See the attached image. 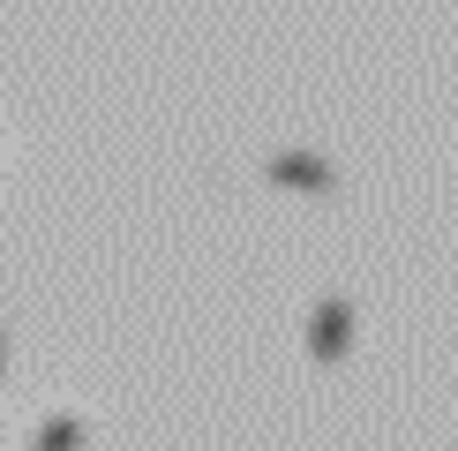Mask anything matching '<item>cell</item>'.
<instances>
[{
  "instance_id": "6da1fadb",
  "label": "cell",
  "mask_w": 458,
  "mask_h": 451,
  "mask_svg": "<svg viewBox=\"0 0 458 451\" xmlns=\"http://www.w3.org/2000/svg\"><path fill=\"white\" fill-rule=\"evenodd\" d=\"M309 346H316V362H346V346H353V309H346V301H323V309H316Z\"/></svg>"
},
{
  "instance_id": "7a4b0ae2",
  "label": "cell",
  "mask_w": 458,
  "mask_h": 451,
  "mask_svg": "<svg viewBox=\"0 0 458 451\" xmlns=\"http://www.w3.org/2000/svg\"><path fill=\"white\" fill-rule=\"evenodd\" d=\"M271 181H285V188H331V166L309 158V150H278V158H271Z\"/></svg>"
}]
</instances>
